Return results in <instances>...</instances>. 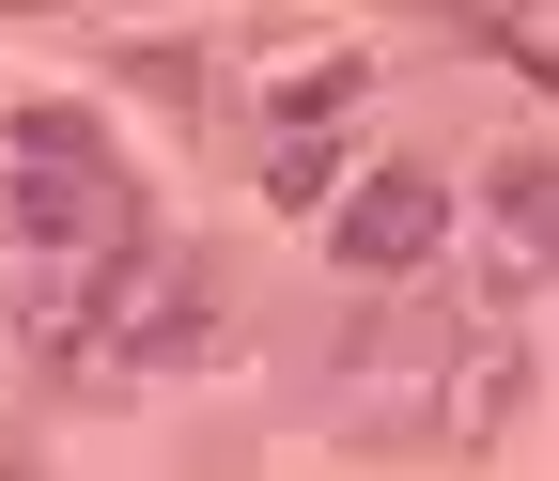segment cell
<instances>
[{"label":"cell","instance_id":"6da1fadb","mask_svg":"<svg viewBox=\"0 0 559 481\" xmlns=\"http://www.w3.org/2000/svg\"><path fill=\"white\" fill-rule=\"evenodd\" d=\"M528 420V341H498V326H466L451 358H436V388H419V450H451V466H481Z\"/></svg>","mask_w":559,"mask_h":481},{"label":"cell","instance_id":"7a4b0ae2","mask_svg":"<svg viewBox=\"0 0 559 481\" xmlns=\"http://www.w3.org/2000/svg\"><path fill=\"white\" fill-rule=\"evenodd\" d=\"M436 233H451V187L419 171V156H389V171H358V187H342V264H358V280H404V264H436Z\"/></svg>","mask_w":559,"mask_h":481},{"label":"cell","instance_id":"3957f363","mask_svg":"<svg viewBox=\"0 0 559 481\" xmlns=\"http://www.w3.org/2000/svg\"><path fill=\"white\" fill-rule=\"evenodd\" d=\"M481 202H498V233H513V264H559V156H498V171H481Z\"/></svg>","mask_w":559,"mask_h":481},{"label":"cell","instance_id":"277c9868","mask_svg":"<svg viewBox=\"0 0 559 481\" xmlns=\"http://www.w3.org/2000/svg\"><path fill=\"white\" fill-rule=\"evenodd\" d=\"M358 94H373V79H358V62H311V79H296V94H280V124H296V141H311V124H342V109H358Z\"/></svg>","mask_w":559,"mask_h":481},{"label":"cell","instance_id":"5b68a950","mask_svg":"<svg viewBox=\"0 0 559 481\" xmlns=\"http://www.w3.org/2000/svg\"><path fill=\"white\" fill-rule=\"evenodd\" d=\"M326 187H342L326 141H280V156H264V202H280V218H296V202H326Z\"/></svg>","mask_w":559,"mask_h":481},{"label":"cell","instance_id":"8992f818","mask_svg":"<svg viewBox=\"0 0 559 481\" xmlns=\"http://www.w3.org/2000/svg\"><path fill=\"white\" fill-rule=\"evenodd\" d=\"M0 233H16V218H0Z\"/></svg>","mask_w":559,"mask_h":481}]
</instances>
